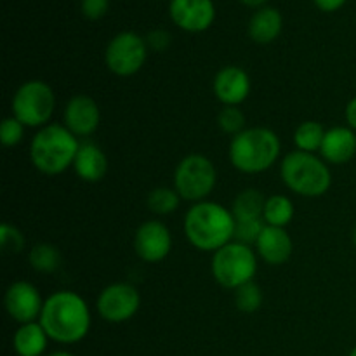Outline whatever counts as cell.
I'll list each match as a JSON object with an SVG mask.
<instances>
[{"label":"cell","instance_id":"cell-1","mask_svg":"<svg viewBox=\"0 0 356 356\" xmlns=\"http://www.w3.org/2000/svg\"><path fill=\"white\" fill-rule=\"evenodd\" d=\"M38 322L51 341L76 344L89 334L92 316L82 296L72 291H58L45 299Z\"/></svg>","mask_w":356,"mask_h":356},{"label":"cell","instance_id":"cell-2","mask_svg":"<svg viewBox=\"0 0 356 356\" xmlns=\"http://www.w3.org/2000/svg\"><path fill=\"white\" fill-rule=\"evenodd\" d=\"M235 216L232 209L212 200L193 204L184 214V235L200 252L222 249L235 238Z\"/></svg>","mask_w":356,"mask_h":356},{"label":"cell","instance_id":"cell-3","mask_svg":"<svg viewBox=\"0 0 356 356\" xmlns=\"http://www.w3.org/2000/svg\"><path fill=\"white\" fill-rule=\"evenodd\" d=\"M80 141L63 124H49L38 129L30 143V160L38 172L59 176L73 167Z\"/></svg>","mask_w":356,"mask_h":356},{"label":"cell","instance_id":"cell-4","mask_svg":"<svg viewBox=\"0 0 356 356\" xmlns=\"http://www.w3.org/2000/svg\"><path fill=\"white\" fill-rule=\"evenodd\" d=\"M280 153V138L266 127H247L232 138L228 149L229 162L242 174L266 172L278 162Z\"/></svg>","mask_w":356,"mask_h":356},{"label":"cell","instance_id":"cell-5","mask_svg":"<svg viewBox=\"0 0 356 356\" xmlns=\"http://www.w3.org/2000/svg\"><path fill=\"white\" fill-rule=\"evenodd\" d=\"M280 176L292 193L306 198L325 195L332 186V172L322 156L316 153L296 152L282 159Z\"/></svg>","mask_w":356,"mask_h":356},{"label":"cell","instance_id":"cell-6","mask_svg":"<svg viewBox=\"0 0 356 356\" xmlns=\"http://www.w3.org/2000/svg\"><path fill=\"white\" fill-rule=\"evenodd\" d=\"M211 271L222 289L236 291L242 285L254 282L257 273L256 249L233 240L212 254Z\"/></svg>","mask_w":356,"mask_h":356},{"label":"cell","instance_id":"cell-7","mask_svg":"<svg viewBox=\"0 0 356 356\" xmlns=\"http://www.w3.org/2000/svg\"><path fill=\"white\" fill-rule=\"evenodd\" d=\"M10 110L13 117L24 127L42 129L51 124L56 110V94L44 80H28L14 92Z\"/></svg>","mask_w":356,"mask_h":356},{"label":"cell","instance_id":"cell-8","mask_svg":"<svg viewBox=\"0 0 356 356\" xmlns=\"http://www.w3.org/2000/svg\"><path fill=\"white\" fill-rule=\"evenodd\" d=\"M216 183H218L216 165L202 153L186 155L174 170V190L183 200L191 204L209 200V195L214 191Z\"/></svg>","mask_w":356,"mask_h":356},{"label":"cell","instance_id":"cell-9","mask_svg":"<svg viewBox=\"0 0 356 356\" xmlns=\"http://www.w3.org/2000/svg\"><path fill=\"white\" fill-rule=\"evenodd\" d=\"M146 38L136 31H120L115 35L104 51L106 68L117 76H132L145 66L148 58Z\"/></svg>","mask_w":356,"mask_h":356},{"label":"cell","instance_id":"cell-10","mask_svg":"<svg viewBox=\"0 0 356 356\" xmlns=\"http://www.w3.org/2000/svg\"><path fill=\"white\" fill-rule=\"evenodd\" d=\"M96 306L104 322L125 323L141 308V294L129 282H115L99 292Z\"/></svg>","mask_w":356,"mask_h":356},{"label":"cell","instance_id":"cell-11","mask_svg":"<svg viewBox=\"0 0 356 356\" xmlns=\"http://www.w3.org/2000/svg\"><path fill=\"white\" fill-rule=\"evenodd\" d=\"M172 250V233L165 222L149 219L134 233V252L148 264L162 263Z\"/></svg>","mask_w":356,"mask_h":356},{"label":"cell","instance_id":"cell-12","mask_svg":"<svg viewBox=\"0 0 356 356\" xmlns=\"http://www.w3.org/2000/svg\"><path fill=\"white\" fill-rule=\"evenodd\" d=\"M44 302L45 299H42L38 289L26 280L13 282L3 296V306H6L7 315L19 325L38 322Z\"/></svg>","mask_w":356,"mask_h":356},{"label":"cell","instance_id":"cell-13","mask_svg":"<svg viewBox=\"0 0 356 356\" xmlns=\"http://www.w3.org/2000/svg\"><path fill=\"white\" fill-rule=\"evenodd\" d=\"M169 14L172 23L183 31L202 33L214 23L216 6L212 0H170Z\"/></svg>","mask_w":356,"mask_h":356},{"label":"cell","instance_id":"cell-14","mask_svg":"<svg viewBox=\"0 0 356 356\" xmlns=\"http://www.w3.org/2000/svg\"><path fill=\"white\" fill-rule=\"evenodd\" d=\"M101 124V110L96 99L87 94H76L63 110V125L76 138H89Z\"/></svg>","mask_w":356,"mask_h":356},{"label":"cell","instance_id":"cell-15","mask_svg":"<svg viewBox=\"0 0 356 356\" xmlns=\"http://www.w3.org/2000/svg\"><path fill=\"white\" fill-rule=\"evenodd\" d=\"M212 89H214L216 99L222 106H240L249 97L252 82L245 70L229 65L216 73Z\"/></svg>","mask_w":356,"mask_h":356},{"label":"cell","instance_id":"cell-16","mask_svg":"<svg viewBox=\"0 0 356 356\" xmlns=\"http://www.w3.org/2000/svg\"><path fill=\"white\" fill-rule=\"evenodd\" d=\"M254 249H256L257 257H261L266 264L280 266L291 259L292 252H294V242L285 228L266 225Z\"/></svg>","mask_w":356,"mask_h":356},{"label":"cell","instance_id":"cell-17","mask_svg":"<svg viewBox=\"0 0 356 356\" xmlns=\"http://www.w3.org/2000/svg\"><path fill=\"white\" fill-rule=\"evenodd\" d=\"M356 155V132L348 125L329 129L323 138L320 156L330 165H344Z\"/></svg>","mask_w":356,"mask_h":356},{"label":"cell","instance_id":"cell-18","mask_svg":"<svg viewBox=\"0 0 356 356\" xmlns=\"http://www.w3.org/2000/svg\"><path fill=\"white\" fill-rule=\"evenodd\" d=\"M108 156L99 145L92 141H82L76 152L73 170L83 183H99L108 174Z\"/></svg>","mask_w":356,"mask_h":356},{"label":"cell","instance_id":"cell-19","mask_svg":"<svg viewBox=\"0 0 356 356\" xmlns=\"http://www.w3.org/2000/svg\"><path fill=\"white\" fill-rule=\"evenodd\" d=\"M284 28V17L275 7H261L249 21V37L256 44L266 45L277 40Z\"/></svg>","mask_w":356,"mask_h":356},{"label":"cell","instance_id":"cell-20","mask_svg":"<svg viewBox=\"0 0 356 356\" xmlns=\"http://www.w3.org/2000/svg\"><path fill=\"white\" fill-rule=\"evenodd\" d=\"M49 336L40 322L23 323L13 336V348L17 356H42L47 350Z\"/></svg>","mask_w":356,"mask_h":356},{"label":"cell","instance_id":"cell-21","mask_svg":"<svg viewBox=\"0 0 356 356\" xmlns=\"http://www.w3.org/2000/svg\"><path fill=\"white\" fill-rule=\"evenodd\" d=\"M264 205H266V197L256 188H247L235 197L232 212L235 216V221L263 219Z\"/></svg>","mask_w":356,"mask_h":356},{"label":"cell","instance_id":"cell-22","mask_svg":"<svg viewBox=\"0 0 356 356\" xmlns=\"http://www.w3.org/2000/svg\"><path fill=\"white\" fill-rule=\"evenodd\" d=\"M294 202L287 195H271L266 198L263 219L268 226L285 228L294 219Z\"/></svg>","mask_w":356,"mask_h":356},{"label":"cell","instance_id":"cell-23","mask_svg":"<svg viewBox=\"0 0 356 356\" xmlns=\"http://www.w3.org/2000/svg\"><path fill=\"white\" fill-rule=\"evenodd\" d=\"M28 263L37 273L51 275L59 270L63 257L58 247L52 243H37L28 252Z\"/></svg>","mask_w":356,"mask_h":356},{"label":"cell","instance_id":"cell-24","mask_svg":"<svg viewBox=\"0 0 356 356\" xmlns=\"http://www.w3.org/2000/svg\"><path fill=\"white\" fill-rule=\"evenodd\" d=\"M325 129L320 122L306 120L298 125L294 132V145L296 149L306 153H320L323 138H325Z\"/></svg>","mask_w":356,"mask_h":356},{"label":"cell","instance_id":"cell-25","mask_svg":"<svg viewBox=\"0 0 356 356\" xmlns=\"http://www.w3.org/2000/svg\"><path fill=\"white\" fill-rule=\"evenodd\" d=\"M181 200L183 198L179 197V193L174 188L159 186L149 191L148 198H146V204H148V209L153 214L169 216L179 209Z\"/></svg>","mask_w":356,"mask_h":356},{"label":"cell","instance_id":"cell-26","mask_svg":"<svg viewBox=\"0 0 356 356\" xmlns=\"http://www.w3.org/2000/svg\"><path fill=\"white\" fill-rule=\"evenodd\" d=\"M263 291L256 282H249L235 291V306L242 313H256L263 306Z\"/></svg>","mask_w":356,"mask_h":356},{"label":"cell","instance_id":"cell-27","mask_svg":"<svg viewBox=\"0 0 356 356\" xmlns=\"http://www.w3.org/2000/svg\"><path fill=\"white\" fill-rule=\"evenodd\" d=\"M245 115L238 106H222L218 115V127L232 138L245 131Z\"/></svg>","mask_w":356,"mask_h":356},{"label":"cell","instance_id":"cell-28","mask_svg":"<svg viewBox=\"0 0 356 356\" xmlns=\"http://www.w3.org/2000/svg\"><path fill=\"white\" fill-rule=\"evenodd\" d=\"M264 219H249V221H236L235 226V242L243 243V245L254 247L259 240L261 233H263Z\"/></svg>","mask_w":356,"mask_h":356},{"label":"cell","instance_id":"cell-29","mask_svg":"<svg viewBox=\"0 0 356 356\" xmlns=\"http://www.w3.org/2000/svg\"><path fill=\"white\" fill-rule=\"evenodd\" d=\"M24 125L17 120L16 117H7L2 120L0 125V141L6 148H14V146L19 145L24 138Z\"/></svg>","mask_w":356,"mask_h":356},{"label":"cell","instance_id":"cell-30","mask_svg":"<svg viewBox=\"0 0 356 356\" xmlns=\"http://www.w3.org/2000/svg\"><path fill=\"white\" fill-rule=\"evenodd\" d=\"M0 247L6 254H19L24 249V236L16 226L3 222L0 228Z\"/></svg>","mask_w":356,"mask_h":356},{"label":"cell","instance_id":"cell-31","mask_svg":"<svg viewBox=\"0 0 356 356\" xmlns=\"http://www.w3.org/2000/svg\"><path fill=\"white\" fill-rule=\"evenodd\" d=\"M110 9V0H80V10L90 21H97Z\"/></svg>","mask_w":356,"mask_h":356},{"label":"cell","instance_id":"cell-32","mask_svg":"<svg viewBox=\"0 0 356 356\" xmlns=\"http://www.w3.org/2000/svg\"><path fill=\"white\" fill-rule=\"evenodd\" d=\"M170 33L169 31L162 30V28H156V30H152L146 37V44H148V49L153 52H163L165 49H169L170 45Z\"/></svg>","mask_w":356,"mask_h":356},{"label":"cell","instance_id":"cell-33","mask_svg":"<svg viewBox=\"0 0 356 356\" xmlns=\"http://www.w3.org/2000/svg\"><path fill=\"white\" fill-rule=\"evenodd\" d=\"M313 2H315V6L318 7L320 10H323V13H336V10H339L348 0H313Z\"/></svg>","mask_w":356,"mask_h":356},{"label":"cell","instance_id":"cell-34","mask_svg":"<svg viewBox=\"0 0 356 356\" xmlns=\"http://www.w3.org/2000/svg\"><path fill=\"white\" fill-rule=\"evenodd\" d=\"M344 117H346L348 127L353 129L356 132V97L350 99V103L346 104V110H344Z\"/></svg>","mask_w":356,"mask_h":356},{"label":"cell","instance_id":"cell-35","mask_svg":"<svg viewBox=\"0 0 356 356\" xmlns=\"http://www.w3.org/2000/svg\"><path fill=\"white\" fill-rule=\"evenodd\" d=\"M243 6L252 7V9H261V7H266L268 0H240Z\"/></svg>","mask_w":356,"mask_h":356},{"label":"cell","instance_id":"cell-36","mask_svg":"<svg viewBox=\"0 0 356 356\" xmlns=\"http://www.w3.org/2000/svg\"><path fill=\"white\" fill-rule=\"evenodd\" d=\"M45 356H75V355L70 353V351L59 350V351H52V353H49V355H45Z\"/></svg>","mask_w":356,"mask_h":356},{"label":"cell","instance_id":"cell-37","mask_svg":"<svg viewBox=\"0 0 356 356\" xmlns=\"http://www.w3.org/2000/svg\"><path fill=\"white\" fill-rule=\"evenodd\" d=\"M348 356H356V346L353 348V350L350 351V355H348Z\"/></svg>","mask_w":356,"mask_h":356},{"label":"cell","instance_id":"cell-38","mask_svg":"<svg viewBox=\"0 0 356 356\" xmlns=\"http://www.w3.org/2000/svg\"><path fill=\"white\" fill-rule=\"evenodd\" d=\"M353 242H355V245H356V226H355V232H353Z\"/></svg>","mask_w":356,"mask_h":356}]
</instances>
